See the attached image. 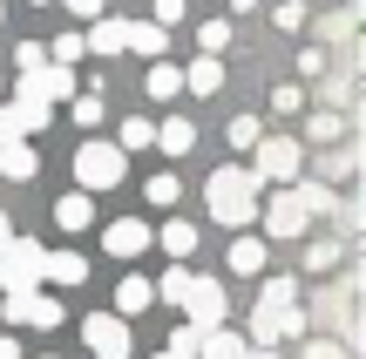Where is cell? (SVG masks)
Masks as SVG:
<instances>
[{"label":"cell","instance_id":"30bf717a","mask_svg":"<svg viewBox=\"0 0 366 359\" xmlns=\"http://www.w3.org/2000/svg\"><path fill=\"white\" fill-rule=\"evenodd\" d=\"M102 251L109 258H143L149 251V224H143V217H116V224L102 231Z\"/></svg>","mask_w":366,"mask_h":359},{"label":"cell","instance_id":"cb8c5ba5","mask_svg":"<svg viewBox=\"0 0 366 359\" xmlns=\"http://www.w3.org/2000/svg\"><path fill=\"white\" fill-rule=\"evenodd\" d=\"M0 176H7V183H27V176H34V143H7L0 149Z\"/></svg>","mask_w":366,"mask_h":359},{"label":"cell","instance_id":"8d00e7d4","mask_svg":"<svg viewBox=\"0 0 366 359\" xmlns=\"http://www.w3.org/2000/svg\"><path fill=\"white\" fill-rule=\"evenodd\" d=\"M197 339H204V333H190V325H177V333H170V346H163V353H183V359H197Z\"/></svg>","mask_w":366,"mask_h":359},{"label":"cell","instance_id":"bcb514c9","mask_svg":"<svg viewBox=\"0 0 366 359\" xmlns=\"http://www.w3.org/2000/svg\"><path fill=\"white\" fill-rule=\"evenodd\" d=\"M149 359H183V353H149Z\"/></svg>","mask_w":366,"mask_h":359},{"label":"cell","instance_id":"8992f818","mask_svg":"<svg viewBox=\"0 0 366 359\" xmlns=\"http://www.w3.org/2000/svg\"><path fill=\"white\" fill-rule=\"evenodd\" d=\"M81 346L95 359H129V325H122L116 312H89V319H81Z\"/></svg>","mask_w":366,"mask_h":359},{"label":"cell","instance_id":"e0dca14e","mask_svg":"<svg viewBox=\"0 0 366 359\" xmlns=\"http://www.w3.org/2000/svg\"><path fill=\"white\" fill-rule=\"evenodd\" d=\"M157 244H163V251H170V258H177V265H183V258H190V251H197V244H204V231H197V224H190V217H170V224H163V231H157Z\"/></svg>","mask_w":366,"mask_h":359},{"label":"cell","instance_id":"ac0fdd59","mask_svg":"<svg viewBox=\"0 0 366 359\" xmlns=\"http://www.w3.org/2000/svg\"><path fill=\"white\" fill-rule=\"evenodd\" d=\"M299 305V278H278V271H264L258 285V312H292Z\"/></svg>","mask_w":366,"mask_h":359},{"label":"cell","instance_id":"2e32d148","mask_svg":"<svg viewBox=\"0 0 366 359\" xmlns=\"http://www.w3.org/2000/svg\"><path fill=\"white\" fill-rule=\"evenodd\" d=\"M54 224H61L68 238H81V231L95 224V197H81V190H68V197L54 203Z\"/></svg>","mask_w":366,"mask_h":359},{"label":"cell","instance_id":"60d3db41","mask_svg":"<svg viewBox=\"0 0 366 359\" xmlns=\"http://www.w3.org/2000/svg\"><path fill=\"white\" fill-rule=\"evenodd\" d=\"M27 298H34V292H27ZM27 298H0V319H7V325H27Z\"/></svg>","mask_w":366,"mask_h":359},{"label":"cell","instance_id":"7bdbcfd3","mask_svg":"<svg viewBox=\"0 0 366 359\" xmlns=\"http://www.w3.org/2000/svg\"><path fill=\"white\" fill-rule=\"evenodd\" d=\"M7 244H14V231H7V211H0V251H7Z\"/></svg>","mask_w":366,"mask_h":359},{"label":"cell","instance_id":"74e56055","mask_svg":"<svg viewBox=\"0 0 366 359\" xmlns=\"http://www.w3.org/2000/svg\"><path fill=\"white\" fill-rule=\"evenodd\" d=\"M61 7L75 14V21H102V14H109V0H61Z\"/></svg>","mask_w":366,"mask_h":359},{"label":"cell","instance_id":"836d02e7","mask_svg":"<svg viewBox=\"0 0 366 359\" xmlns=\"http://www.w3.org/2000/svg\"><path fill=\"white\" fill-rule=\"evenodd\" d=\"M14 68H21V75H34V68H48V48H41V41H21V48H14Z\"/></svg>","mask_w":366,"mask_h":359},{"label":"cell","instance_id":"83f0119b","mask_svg":"<svg viewBox=\"0 0 366 359\" xmlns=\"http://www.w3.org/2000/svg\"><path fill=\"white\" fill-rule=\"evenodd\" d=\"M190 278H197L190 265H170V271L157 278V298H163V305H183V298H190Z\"/></svg>","mask_w":366,"mask_h":359},{"label":"cell","instance_id":"484cf974","mask_svg":"<svg viewBox=\"0 0 366 359\" xmlns=\"http://www.w3.org/2000/svg\"><path fill=\"white\" fill-rule=\"evenodd\" d=\"M102 116H109V108H102V89H81L75 102H68V122H75V129H95Z\"/></svg>","mask_w":366,"mask_h":359},{"label":"cell","instance_id":"ee69618b","mask_svg":"<svg viewBox=\"0 0 366 359\" xmlns=\"http://www.w3.org/2000/svg\"><path fill=\"white\" fill-rule=\"evenodd\" d=\"M231 14H258V0H231Z\"/></svg>","mask_w":366,"mask_h":359},{"label":"cell","instance_id":"e575fe53","mask_svg":"<svg viewBox=\"0 0 366 359\" xmlns=\"http://www.w3.org/2000/svg\"><path fill=\"white\" fill-rule=\"evenodd\" d=\"M272 108H278V116H299V108H305V89H299V81H285V89H272Z\"/></svg>","mask_w":366,"mask_h":359},{"label":"cell","instance_id":"f1b7e54d","mask_svg":"<svg viewBox=\"0 0 366 359\" xmlns=\"http://www.w3.org/2000/svg\"><path fill=\"white\" fill-rule=\"evenodd\" d=\"M149 143H157V122H149V116H129V122H122V136H116L122 156H129V149H149Z\"/></svg>","mask_w":366,"mask_h":359},{"label":"cell","instance_id":"d4e9b609","mask_svg":"<svg viewBox=\"0 0 366 359\" xmlns=\"http://www.w3.org/2000/svg\"><path fill=\"white\" fill-rule=\"evenodd\" d=\"M61 319H68V312H61V298H48V292H34V298H27V325H34V333H54Z\"/></svg>","mask_w":366,"mask_h":359},{"label":"cell","instance_id":"f6af8a7d","mask_svg":"<svg viewBox=\"0 0 366 359\" xmlns=\"http://www.w3.org/2000/svg\"><path fill=\"white\" fill-rule=\"evenodd\" d=\"M244 359H285V353H244Z\"/></svg>","mask_w":366,"mask_h":359},{"label":"cell","instance_id":"52a82bcc","mask_svg":"<svg viewBox=\"0 0 366 359\" xmlns=\"http://www.w3.org/2000/svg\"><path fill=\"white\" fill-rule=\"evenodd\" d=\"M264 238H305V224H312V217L299 211V197H292V190H272V203H264Z\"/></svg>","mask_w":366,"mask_h":359},{"label":"cell","instance_id":"4fadbf2b","mask_svg":"<svg viewBox=\"0 0 366 359\" xmlns=\"http://www.w3.org/2000/svg\"><path fill=\"white\" fill-rule=\"evenodd\" d=\"M149 305H157V278H143V271H129V278L116 285V319L129 325L136 312H149Z\"/></svg>","mask_w":366,"mask_h":359},{"label":"cell","instance_id":"f546056e","mask_svg":"<svg viewBox=\"0 0 366 359\" xmlns=\"http://www.w3.org/2000/svg\"><path fill=\"white\" fill-rule=\"evenodd\" d=\"M224 48H231V21H204V27H197V54H210V61H217Z\"/></svg>","mask_w":366,"mask_h":359},{"label":"cell","instance_id":"ffe728a7","mask_svg":"<svg viewBox=\"0 0 366 359\" xmlns=\"http://www.w3.org/2000/svg\"><path fill=\"white\" fill-rule=\"evenodd\" d=\"M244 353H251V339L244 333H224V325L197 339V359H244Z\"/></svg>","mask_w":366,"mask_h":359},{"label":"cell","instance_id":"8fae6325","mask_svg":"<svg viewBox=\"0 0 366 359\" xmlns=\"http://www.w3.org/2000/svg\"><path fill=\"white\" fill-rule=\"evenodd\" d=\"M129 48V21L122 14H102V21H89V34H81V54H122Z\"/></svg>","mask_w":366,"mask_h":359},{"label":"cell","instance_id":"f35d334b","mask_svg":"<svg viewBox=\"0 0 366 359\" xmlns=\"http://www.w3.org/2000/svg\"><path fill=\"white\" fill-rule=\"evenodd\" d=\"M278 27H292V34H299V27H305V0H278Z\"/></svg>","mask_w":366,"mask_h":359},{"label":"cell","instance_id":"b9f144b4","mask_svg":"<svg viewBox=\"0 0 366 359\" xmlns=\"http://www.w3.org/2000/svg\"><path fill=\"white\" fill-rule=\"evenodd\" d=\"M0 359H21V339L14 333H0Z\"/></svg>","mask_w":366,"mask_h":359},{"label":"cell","instance_id":"7402d4cb","mask_svg":"<svg viewBox=\"0 0 366 359\" xmlns=\"http://www.w3.org/2000/svg\"><path fill=\"white\" fill-rule=\"evenodd\" d=\"M129 48L143 54V61H163V54H170V34H163L157 21H129Z\"/></svg>","mask_w":366,"mask_h":359},{"label":"cell","instance_id":"277c9868","mask_svg":"<svg viewBox=\"0 0 366 359\" xmlns=\"http://www.w3.org/2000/svg\"><path fill=\"white\" fill-rule=\"evenodd\" d=\"M41 238H14L7 251H0V292L7 298H27V292H41Z\"/></svg>","mask_w":366,"mask_h":359},{"label":"cell","instance_id":"7dc6e473","mask_svg":"<svg viewBox=\"0 0 366 359\" xmlns=\"http://www.w3.org/2000/svg\"><path fill=\"white\" fill-rule=\"evenodd\" d=\"M0 27H7V0H0Z\"/></svg>","mask_w":366,"mask_h":359},{"label":"cell","instance_id":"f907efd6","mask_svg":"<svg viewBox=\"0 0 366 359\" xmlns=\"http://www.w3.org/2000/svg\"><path fill=\"white\" fill-rule=\"evenodd\" d=\"M48 359H54V353H48Z\"/></svg>","mask_w":366,"mask_h":359},{"label":"cell","instance_id":"7c38bea8","mask_svg":"<svg viewBox=\"0 0 366 359\" xmlns=\"http://www.w3.org/2000/svg\"><path fill=\"white\" fill-rule=\"evenodd\" d=\"M264 265H272V244L251 238V231H237V238H231V271H237V278H264Z\"/></svg>","mask_w":366,"mask_h":359},{"label":"cell","instance_id":"ab89813d","mask_svg":"<svg viewBox=\"0 0 366 359\" xmlns=\"http://www.w3.org/2000/svg\"><path fill=\"white\" fill-rule=\"evenodd\" d=\"M299 75H305V81L326 75V48H305V54H299Z\"/></svg>","mask_w":366,"mask_h":359},{"label":"cell","instance_id":"44dd1931","mask_svg":"<svg viewBox=\"0 0 366 359\" xmlns=\"http://www.w3.org/2000/svg\"><path fill=\"white\" fill-rule=\"evenodd\" d=\"M183 89H190V95H217V89H224V61H210V54H197V61L183 68Z\"/></svg>","mask_w":366,"mask_h":359},{"label":"cell","instance_id":"7a4b0ae2","mask_svg":"<svg viewBox=\"0 0 366 359\" xmlns=\"http://www.w3.org/2000/svg\"><path fill=\"white\" fill-rule=\"evenodd\" d=\"M251 183H272V190H292L299 183V170H305V149H299V136H258V149H251Z\"/></svg>","mask_w":366,"mask_h":359},{"label":"cell","instance_id":"9c48e42d","mask_svg":"<svg viewBox=\"0 0 366 359\" xmlns=\"http://www.w3.org/2000/svg\"><path fill=\"white\" fill-rule=\"evenodd\" d=\"M54 122V108H21V102H0V149L7 143H27Z\"/></svg>","mask_w":366,"mask_h":359},{"label":"cell","instance_id":"d590c367","mask_svg":"<svg viewBox=\"0 0 366 359\" xmlns=\"http://www.w3.org/2000/svg\"><path fill=\"white\" fill-rule=\"evenodd\" d=\"M183 14H190V0H157V27H163V34H170Z\"/></svg>","mask_w":366,"mask_h":359},{"label":"cell","instance_id":"681fc988","mask_svg":"<svg viewBox=\"0 0 366 359\" xmlns=\"http://www.w3.org/2000/svg\"><path fill=\"white\" fill-rule=\"evenodd\" d=\"M34 7H48V0H34Z\"/></svg>","mask_w":366,"mask_h":359},{"label":"cell","instance_id":"1f68e13d","mask_svg":"<svg viewBox=\"0 0 366 359\" xmlns=\"http://www.w3.org/2000/svg\"><path fill=\"white\" fill-rule=\"evenodd\" d=\"M346 353H353L346 339H326V333H312V339H305V353H299V359H346Z\"/></svg>","mask_w":366,"mask_h":359},{"label":"cell","instance_id":"ba28073f","mask_svg":"<svg viewBox=\"0 0 366 359\" xmlns=\"http://www.w3.org/2000/svg\"><path fill=\"white\" fill-rule=\"evenodd\" d=\"M251 333H258V346L251 353H278V339H299L305 333V312H251Z\"/></svg>","mask_w":366,"mask_h":359},{"label":"cell","instance_id":"4dcf8cb0","mask_svg":"<svg viewBox=\"0 0 366 359\" xmlns=\"http://www.w3.org/2000/svg\"><path fill=\"white\" fill-rule=\"evenodd\" d=\"M340 265V238H312L305 244V278H312V271H332Z\"/></svg>","mask_w":366,"mask_h":359},{"label":"cell","instance_id":"603a6c76","mask_svg":"<svg viewBox=\"0 0 366 359\" xmlns=\"http://www.w3.org/2000/svg\"><path fill=\"white\" fill-rule=\"evenodd\" d=\"M190 143H197V122H183V116L157 122V149L163 156H190Z\"/></svg>","mask_w":366,"mask_h":359},{"label":"cell","instance_id":"9a60e30c","mask_svg":"<svg viewBox=\"0 0 366 359\" xmlns=\"http://www.w3.org/2000/svg\"><path fill=\"white\" fill-rule=\"evenodd\" d=\"M346 129H353V122H346V108H319V116H305V143H346ZM299 143V149H305Z\"/></svg>","mask_w":366,"mask_h":359},{"label":"cell","instance_id":"6da1fadb","mask_svg":"<svg viewBox=\"0 0 366 359\" xmlns=\"http://www.w3.org/2000/svg\"><path fill=\"white\" fill-rule=\"evenodd\" d=\"M204 203L217 224H258V183H251L244 163H224L204 176Z\"/></svg>","mask_w":366,"mask_h":359},{"label":"cell","instance_id":"d6986e66","mask_svg":"<svg viewBox=\"0 0 366 359\" xmlns=\"http://www.w3.org/2000/svg\"><path fill=\"white\" fill-rule=\"evenodd\" d=\"M143 95H149V102H177V95H183V68H170V61H149Z\"/></svg>","mask_w":366,"mask_h":359},{"label":"cell","instance_id":"5bb4252c","mask_svg":"<svg viewBox=\"0 0 366 359\" xmlns=\"http://www.w3.org/2000/svg\"><path fill=\"white\" fill-rule=\"evenodd\" d=\"M41 278L68 292V285H81V278H89V258H81V251H48V258H41Z\"/></svg>","mask_w":366,"mask_h":359},{"label":"cell","instance_id":"4316f807","mask_svg":"<svg viewBox=\"0 0 366 359\" xmlns=\"http://www.w3.org/2000/svg\"><path fill=\"white\" fill-rule=\"evenodd\" d=\"M143 197L157 203V211H177V197H183V183H177V170H157V176H149V183H143Z\"/></svg>","mask_w":366,"mask_h":359},{"label":"cell","instance_id":"c3c4849f","mask_svg":"<svg viewBox=\"0 0 366 359\" xmlns=\"http://www.w3.org/2000/svg\"><path fill=\"white\" fill-rule=\"evenodd\" d=\"M0 102H7V81H0Z\"/></svg>","mask_w":366,"mask_h":359},{"label":"cell","instance_id":"d6a6232c","mask_svg":"<svg viewBox=\"0 0 366 359\" xmlns=\"http://www.w3.org/2000/svg\"><path fill=\"white\" fill-rule=\"evenodd\" d=\"M258 116H231V149H258Z\"/></svg>","mask_w":366,"mask_h":359},{"label":"cell","instance_id":"3957f363","mask_svg":"<svg viewBox=\"0 0 366 359\" xmlns=\"http://www.w3.org/2000/svg\"><path fill=\"white\" fill-rule=\"evenodd\" d=\"M122 170H129V156H122L116 143H81L75 149V183H81V197H95V190H116L122 183Z\"/></svg>","mask_w":366,"mask_h":359},{"label":"cell","instance_id":"5b68a950","mask_svg":"<svg viewBox=\"0 0 366 359\" xmlns=\"http://www.w3.org/2000/svg\"><path fill=\"white\" fill-rule=\"evenodd\" d=\"M224 312H231L224 285L197 271V278H190V298H183V325H190V333H217V325H224Z\"/></svg>","mask_w":366,"mask_h":359}]
</instances>
